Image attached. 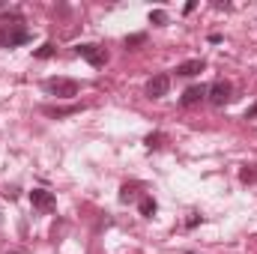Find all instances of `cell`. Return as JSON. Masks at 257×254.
Here are the masks:
<instances>
[{
	"label": "cell",
	"mask_w": 257,
	"mask_h": 254,
	"mask_svg": "<svg viewBox=\"0 0 257 254\" xmlns=\"http://www.w3.org/2000/svg\"><path fill=\"white\" fill-rule=\"evenodd\" d=\"M24 42H30V30H24L18 24L0 27V48H15V45H24Z\"/></svg>",
	"instance_id": "6da1fadb"
},
{
	"label": "cell",
	"mask_w": 257,
	"mask_h": 254,
	"mask_svg": "<svg viewBox=\"0 0 257 254\" xmlns=\"http://www.w3.org/2000/svg\"><path fill=\"white\" fill-rule=\"evenodd\" d=\"M75 54L78 57H84L90 66H105L108 63V54H105V48H99V45H93V42H81V45H75Z\"/></svg>",
	"instance_id": "7a4b0ae2"
},
{
	"label": "cell",
	"mask_w": 257,
	"mask_h": 254,
	"mask_svg": "<svg viewBox=\"0 0 257 254\" xmlns=\"http://www.w3.org/2000/svg\"><path fill=\"white\" fill-rule=\"evenodd\" d=\"M45 87L57 96V99H75L78 96V81H72V78H51V81H45Z\"/></svg>",
	"instance_id": "3957f363"
},
{
	"label": "cell",
	"mask_w": 257,
	"mask_h": 254,
	"mask_svg": "<svg viewBox=\"0 0 257 254\" xmlns=\"http://www.w3.org/2000/svg\"><path fill=\"white\" fill-rule=\"evenodd\" d=\"M230 93H233V87H230V81H215L209 90H206V96H209V102L215 105V108H221V105H227L230 102Z\"/></svg>",
	"instance_id": "277c9868"
},
{
	"label": "cell",
	"mask_w": 257,
	"mask_h": 254,
	"mask_svg": "<svg viewBox=\"0 0 257 254\" xmlns=\"http://www.w3.org/2000/svg\"><path fill=\"white\" fill-rule=\"evenodd\" d=\"M30 203H33V209H39V212H51V209L57 206V197L48 189H33L30 191Z\"/></svg>",
	"instance_id": "5b68a950"
},
{
	"label": "cell",
	"mask_w": 257,
	"mask_h": 254,
	"mask_svg": "<svg viewBox=\"0 0 257 254\" xmlns=\"http://www.w3.org/2000/svg\"><path fill=\"white\" fill-rule=\"evenodd\" d=\"M168 90H171V75H153L147 81V96L150 99H162V96H168Z\"/></svg>",
	"instance_id": "8992f818"
},
{
	"label": "cell",
	"mask_w": 257,
	"mask_h": 254,
	"mask_svg": "<svg viewBox=\"0 0 257 254\" xmlns=\"http://www.w3.org/2000/svg\"><path fill=\"white\" fill-rule=\"evenodd\" d=\"M206 90H209V87L194 84V87H189V90L183 93V99H180V102H183L186 108H192V105H197V102H203V99H206Z\"/></svg>",
	"instance_id": "52a82bcc"
},
{
	"label": "cell",
	"mask_w": 257,
	"mask_h": 254,
	"mask_svg": "<svg viewBox=\"0 0 257 254\" xmlns=\"http://www.w3.org/2000/svg\"><path fill=\"white\" fill-rule=\"evenodd\" d=\"M203 69H206V63H203V60H186V63L177 66V75H183V78H192V75L203 72Z\"/></svg>",
	"instance_id": "ba28073f"
},
{
	"label": "cell",
	"mask_w": 257,
	"mask_h": 254,
	"mask_svg": "<svg viewBox=\"0 0 257 254\" xmlns=\"http://www.w3.org/2000/svg\"><path fill=\"white\" fill-rule=\"evenodd\" d=\"M138 209H141V215H144V218H153L159 206H156V200H153V197H141V203H138Z\"/></svg>",
	"instance_id": "9c48e42d"
},
{
	"label": "cell",
	"mask_w": 257,
	"mask_h": 254,
	"mask_svg": "<svg viewBox=\"0 0 257 254\" xmlns=\"http://www.w3.org/2000/svg\"><path fill=\"white\" fill-rule=\"evenodd\" d=\"M81 105H69V108H45L48 117H69V114H78Z\"/></svg>",
	"instance_id": "30bf717a"
},
{
	"label": "cell",
	"mask_w": 257,
	"mask_h": 254,
	"mask_svg": "<svg viewBox=\"0 0 257 254\" xmlns=\"http://www.w3.org/2000/svg\"><path fill=\"white\" fill-rule=\"evenodd\" d=\"M138 189H141L138 183H132V186H123V189H120V200H123V203L135 200V197H138Z\"/></svg>",
	"instance_id": "8fae6325"
},
{
	"label": "cell",
	"mask_w": 257,
	"mask_h": 254,
	"mask_svg": "<svg viewBox=\"0 0 257 254\" xmlns=\"http://www.w3.org/2000/svg\"><path fill=\"white\" fill-rule=\"evenodd\" d=\"M239 180H242V183H257V165H245V168L239 171Z\"/></svg>",
	"instance_id": "7c38bea8"
},
{
	"label": "cell",
	"mask_w": 257,
	"mask_h": 254,
	"mask_svg": "<svg viewBox=\"0 0 257 254\" xmlns=\"http://www.w3.org/2000/svg\"><path fill=\"white\" fill-rule=\"evenodd\" d=\"M162 141H165V135H162V132L147 135V147H150V150H159V147H162Z\"/></svg>",
	"instance_id": "4fadbf2b"
},
{
	"label": "cell",
	"mask_w": 257,
	"mask_h": 254,
	"mask_svg": "<svg viewBox=\"0 0 257 254\" xmlns=\"http://www.w3.org/2000/svg\"><path fill=\"white\" fill-rule=\"evenodd\" d=\"M147 42V33H132L126 39V48H138V45H144Z\"/></svg>",
	"instance_id": "5bb4252c"
},
{
	"label": "cell",
	"mask_w": 257,
	"mask_h": 254,
	"mask_svg": "<svg viewBox=\"0 0 257 254\" xmlns=\"http://www.w3.org/2000/svg\"><path fill=\"white\" fill-rule=\"evenodd\" d=\"M168 21V12L165 9H153L150 12V24H165Z\"/></svg>",
	"instance_id": "9a60e30c"
},
{
	"label": "cell",
	"mask_w": 257,
	"mask_h": 254,
	"mask_svg": "<svg viewBox=\"0 0 257 254\" xmlns=\"http://www.w3.org/2000/svg\"><path fill=\"white\" fill-rule=\"evenodd\" d=\"M36 57H39V60H48V57H54V45H51V42H45L42 48H36Z\"/></svg>",
	"instance_id": "2e32d148"
},
{
	"label": "cell",
	"mask_w": 257,
	"mask_h": 254,
	"mask_svg": "<svg viewBox=\"0 0 257 254\" xmlns=\"http://www.w3.org/2000/svg\"><path fill=\"white\" fill-rule=\"evenodd\" d=\"M251 117H257V105L251 108V111H245V120H251Z\"/></svg>",
	"instance_id": "e0dca14e"
}]
</instances>
